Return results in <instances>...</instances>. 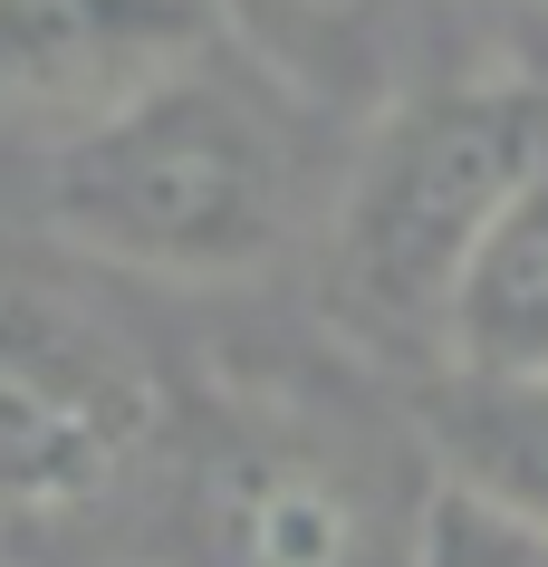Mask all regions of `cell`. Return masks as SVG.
Returning a JSON list of instances; mask_svg holds the SVG:
<instances>
[{"label":"cell","instance_id":"1","mask_svg":"<svg viewBox=\"0 0 548 567\" xmlns=\"http://www.w3.org/2000/svg\"><path fill=\"white\" fill-rule=\"evenodd\" d=\"M299 116V96H279L241 49L213 39L49 154V221L106 269L250 279L289 250L308 203Z\"/></svg>","mask_w":548,"mask_h":567},{"label":"cell","instance_id":"2","mask_svg":"<svg viewBox=\"0 0 548 567\" xmlns=\"http://www.w3.org/2000/svg\"><path fill=\"white\" fill-rule=\"evenodd\" d=\"M548 174V78H443L365 116L328 203V299L385 347H433L482 231Z\"/></svg>","mask_w":548,"mask_h":567},{"label":"cell","instance_id":"3","mask_svg":"<svg viewBox=\"0 0 548 567\" xmlns=\"http://www.w3.org/2000/svg\"><path fill=\"white\" fill-rule=\"evenodd\" d=\"M433 481L299 404H221L174 462L164 567H414Z\"/></svg>","mask_w":548,"mask_h":567},{"label":"cell","instance_id":"4","mask_svg":"<svg viewBox=\"0 0 548 567\" xmlns=\"http://www.w3.org/2000/svg\"><path fill=\"white\" fill-rule=\"evenodd\" d=\"M154 452V375L49 299H0V519L106 501Z\"/></svg>","mask_w":548,"mask_h":567},{"label":"cell","instance_id":"5","mask_svg":"<svg viewBox=\"0 0 548 567\" xmlns=\"http://www.w3.org/2000/svg\"><path fill=\"white\" fill-rule=\"evenodd\" d=\"M213 39V0H0V116H39L68 145Z\"/></svg>","mask_w":548,"mask_h":567},{"label":"cell","instance_id":"6","mask_svg":"<svg viewBox=\"0 0 548 567\" xmlns=\"http://www.w3.org/2000/svg\"><path fill=\"white\" fill-rule=\"evenodd\" d=\"M213 30L308 116H385L404 96V0H213Z\"/></svg>","mask_w":548,"mask_h":567},{"label":"cell","instance_id":"7","mask_svg":"<svg viewBox=\"0 0 548 567\" xmlns=\"http://www.w3.org/2000/svg\"><path fill=\"white\" fill-rule=\"evenodd\" d=\"M424 462L443 491L548 538V375H443L424 404Z\"/></svg>","mask_w":548,"mask_h":567},{"label":"cell","instance_id":"8","mask_svg":"<svg viewBox=\"0 0 548 567\" xmlns=\"http://www.w3.org/2000/svg\"><path fill=\"white\" fill-rule=\"evenodd\" d=\"M433 357L443 375H548V174L462 260Z\"/></svg>","mask_w":548,"mask_h":567},{"label":"cell","instance_id":"9","mask_svg":"<svg viewBox=\"0 0 548 567\" xmlns=\"http://www.w3.org/2000/svg\"><path fill=\"white\" fill-rule=\"evenodd\" d=\"M414 567H548V538L433 481V509H424V538H414Z\"/></svg>","mask_w":548,"mask_h":567}]
</instances>
